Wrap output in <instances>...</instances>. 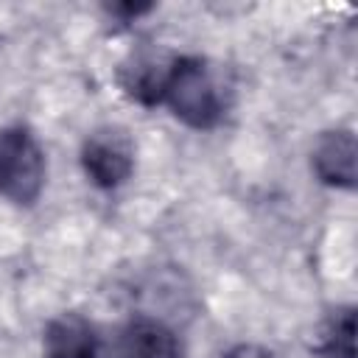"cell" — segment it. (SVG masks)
I'll list each match as a JSON object with an SVG mask.
<instances>
[{
  "mask_svg": "<svg viewBox=\"0 0 358 358\" xmlns=\"http://www.w3.org/2000/svg\"><path fill=\"white\" fill-rule=\"evenodd\" d=\"M162 101L171 112L193 129H213L221 120V95L201 59L185 56L171 62Z\"/></svg>",
  "mask_w": 358,
  "mask_h": 358,
  "instance_id": "obj_1",
  "label": "cell"
},
{
  "mask_svg": "<svg viewBox=\"0 0 358 358\" xmlns=\"http://www.w3.org/2000/svg\"><path fill=\"white\" fill-rule=\"evenodd\" d=\"M45 185V157L22 126L0 131V193L14 204H34Z\"/></svg>",
  "mask_w": 358,
  "mask_h": 358,
  "instance_id": "obj_2",
  "label": "cell"
},
{
  "mask_svg": "<svg viewBox=\"0 0 358 358\" xmlns=\"http://www.w3.org/2000/svg\"><path fill=\"white\" fill-rule=\"evenodd\" d=\"M81 162L87 176L98 187H117L131 176L134 151L120 129H98L87 137L81 148Z\"/></svg>",
  "mask_w": 358,
  "mask_h": 358,
  "instance_id": "obj_3",
  "label": "cell"
},
{
  "mask_svg": "<svg viewBox=\"0 0 358 358\" xmlns=\"http://www.w3.org/2000/svg\"><path fill=\"white\" fill-rule=\"evenodd\" d=\"M355 162H358V145L352 131H324L313 148V171L324 185L336 187H352L355 185Z\"/></svg>",
  "mask_w": 358,
  "mask_h": 358,
  "instance_id": "obj_4",
  "label": "cell"
},
{
  "mask_svg": "<svg viewBox=\"0 0 358 358\" xmlns=\"http://www.w3.org/2000/svg\"><path fill=\"white\" fill-rule=\"evenodd\" d=\"M48 358H95L98 336L95 327L78 313H62L45 327Z\"/></svg>",
  "mask_w": 358,
  "mask_h": 358,
  "instance_id": "obj_5",
  "label": "cell"
},
{
  "mask_svg": "<svg viewBox=\"0 0 358 358\" xmlns=\"http://www.w3.org/2000/svg\"><path fill=\"white\" fill-rule=\"evenodd\" d=\"M126 358H179V341L173 330L151 316H137L123 330Z\"/></svg>",
  "mask_w": 358,
  "mask_h": 358,
  "instance_id": "obj_6",
  "label": "cell"
},
{
  "mask_svg": "<svg viewBox=\"0 0 358 358\" xmlns=\"http://www.w3.org/2000/svg\"><path fill=\"white\" fill-rule=\"evenodd\" d=\"M171 67H162L154 59H143L137 56L131 67H123L120 81L126 87V92L143 103H157L162 101V90H165V78H168Z\"/></svg>",
  "mask_w": 358,
  "mask_h": 358,
  "instance_id": "obj_7",
  "label": "cell"
},
{
  "mask_svg": "<svg viewBox=\"0 0 358 358\" xmlns=\"http://www.w3.org/2000/svg\"><path fill=\"white\" fill-rule=\"evenodd\" d=\"M322 358H355V316L350 308L336 313L322 347Z\"/></svg>",
  "mask_w": 358,
  "mask_h": 358,
  "instance_id": "obj_8",
  "label": "cell"
},
{
  "mask_svg": "<svg viewBox=\"0 0 358 358\" xmlns=\"http://www.w3.org/2000/svg\"><path fill=\"white\" fill-rule=\"evenodd\" d=\"M227 358H274V355L266 352V350H260V347H246V344H243V347H235Z\"/></svg>",
  "mask_w": 358,
  "mask_h": 358,
  "instance_id": "obj_9",
  "label": "cell"
}]
</instances>
